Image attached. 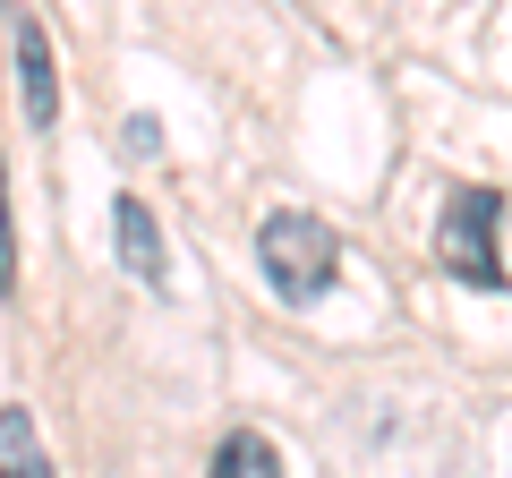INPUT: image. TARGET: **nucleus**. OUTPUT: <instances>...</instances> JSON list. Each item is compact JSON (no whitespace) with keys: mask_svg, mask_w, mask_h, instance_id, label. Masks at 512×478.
I'll list each match as a JSON object with an SVG mask.
<instances>
[{"mask_svg":"<svg viewBox=\"0 0 512 478\" xmlns=\"http://www.w3.org/2000/svg\"><path fill=\"white\" fill-rule=\"evenodd\" d=\"M256 265H265V282H274L282 308H308V299L333 291V274H342V239H333V222L316 214H265V231H256Z\"/></svg>","mask_w":512,"mask_h":478,"instance_id":"f257e3e1","label":"nucleus"},{"mask_svg":"<svg viewBox=\"0 0 512 478\" xmlns=\"http://www.w3.org/2000/svg\"><path fill=\"white\" fill-rule=\"evenodd\" d=\"M495 222H504V197L495 188H444L436 214V265L470 291H504V257H495Z\"/></svg>","mask_w":512,"mask_h":478,"instance_id":"f03ea898","label":"nucleus"},{"mask_svg":"<svg viewBox=\"0 0 512 478\" xmlns=\"http://www.w3.org/2000/svg\"><path fill=\"white\" fill-rule=\"evenodd\" d=\"M18 103L35 129H52L60 120V69H52V35H43L35 18H18Z\"/></svg>","mask_w":512,"mask_h":478,"instance_id":"7ed1b4c3","label":"nucleus"},{"mask_svg":"<svg viewBox=\"0 0 512 478\" xmlns=\"http://www.w3.org/2000/svg\"><path fill=\"white\" fill-rule=\"evenodd\" d=\"M111 231H120V265L146 282V291H163V282H171V257H163V231H154L146 197H120V205H111Z\"/></svg>","mask_w":512,"mask_h":478,"instance_id":"20e7f679","label":"nucleus"},{"mask_svg":"<svg viewBox=\"0 0 512 478\" xmlns=\"http://www.w3.org/2000/svg\"><path fill=\"white\" fill-rule=\"evenodd\" d=\"M214 470H222V478H274V470H282V453L256 436V427H239V436H222V444H214Z\"/></svg>","mask_w":512,"mask_h":478,"instance_id":"39448f33","label":"nucleus"},{"mask_svg":"<svg viewBox=\"0 0 512 478\" xmlns=\"http://www.w3.org/2000/svg\"><path fill=\"white\" fill-rule=\"evenodd\" d=\"M0 470H52V461H43V436H35V419H26V410H0Z\"/></svg>","mask_w":512,"mask_h":478,"instance_id":"423d86ee","label":"nucleus"},{"mask_svg":"<svg viewBox=\"0 0 512 478\" xmlns=\"http://www.w3.org/2000/svg\"><path fill=\"white\" fill-rule=\"evenodd\" d=\"M18 291V222H9V163H0V299Z\"/></svg>","mask_w":512,"mask_h":478,"instance_id":"0eeeda50","label":"nucleus"},{"mask_svg":"<svg viewBox=\"0 0 512 478\" xmlns=\"http://www.w3.org/2000/svg\"><path fill=\"white\" fill-rule=\"evenodd\" d=\"M163 146V120H154V111H137V120H128V154H154Z\"/></svg>","mask_w":512,"mask_h":478,"instance_id":"6e6552de","label":"nucleus"}]
</instances>
